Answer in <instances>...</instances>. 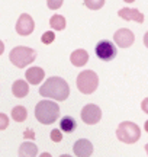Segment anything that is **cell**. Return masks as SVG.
<instances>
[{"label":"cell","instance_id":"5","mask_svg":"<svg viewBox=\"0 0 148 157\" xmlns=\"http://www.w3.org/2000/svg\"><path fill=\"white\" fill-rule=\"evenodd\" d=\"M77 89L83 93V95H90L99 86V77L93 70H84L79 74L77 77Z\"/></svg>","mask_w":148,"mask_h":157},{"label":"cell","instance_id":"14","mask_svg":"<svg viewBox=\"0 0 148 157\" xmlns=\"http://www.w3.org/2000/svg\"><path fill=\"white\" fill-rule=\"evenodd\" d=\"M38 147L31 141H25L19 147V157H36Z\"/></svg>","mask_w":148,"mask_h":157},{"label":"cell","instance_id":"18","mask_svg":"<svg viewBox=\"0 0 148 157\" xmlns=\"http://www.w3.org/2000/svg\"><path fill=\"white\" fill-rule=\"evenodd\" d=\"M12 118H13L16 122H23V121L28 118V111H26V108L15 106L12 109Z\"/></svg>","mask_w":148,"mask_h":157},{"label":"cell","instance_id":"6","mask_svg":"<svg viewBox=\"0 0 148 157\" xmlns=\"http://www.w3.org/2000/svg\"><path fill=\"white\" fill-rule=\"evenodd\" d=\"M94 52H96L97 58H100L102 61H112L115 57H116V54H118L113 42H110L108 39L99 41L96 48H94Z\"/></svg>","mask_w":148,"mask_h":157},{"label":"cell","instance_id":"9","mask_svg":"<svg viewBox=\"0 0 148 157\" xmlns=\"http://www.w3.org/2000/svg\"><path fill=\"white\" fill-rule=\"evenodd\" d=\"M113 41L120 48H128V47H131V45L134 44L135 35H134V32H132L131 29L120 28L113 34Z\"/></svg>","mask_w":148,"mask_h":157},{"label":"cell","instance_id":"21","mask_svg":"<svg viewBox=\"0 0 148 157\" xmlns=\"http://www.w3.org/2000/svg\"><path fill=\"white\" fill-rule=\"evenodd\" d=\"M46 5H48V9H60L63 6V0H46Z\"/></svg>","mask_w":148,"mask_h":157},{"label":"cell","instance_id":"28","mask_svg":"<svg viewBox=\"0 0 148 157\" xmlns=\"http://www.w3.org/2000/svg\"><path fill=\"white\" fill-rule=\"evenodd\" d=\"M39 157H52L50 153H42V154H39Z\"/></svg>","mask_w":148,"mask_h":157},{"label":"cell","instance_id":"22","mask_svg":"<svg viewBox=\"0 0 148 157\" xmlns=\"http://www.w3.org/2000/svg\"><path fill=\"white\" fill-rule=\"evenodd\" d=\"M51 140L54 143H60L63 140V135H61V131L60 129H52L51 131Z\"/></svg>","mask_w":148,"mask_h":157},{"label":"cell","instance_id":"31","mask_svg":"<svg viewBox=\"0 0 148 157\" xmlns=\"http://www.w3.org/2000/svg\"><path fill=\"white\" fill-rule=\"evenodd\" d=\"M60 157H71V156H68V154H61Z\"/></svg>","mask_w":148,"mask_h":157},{"label":"cell","instance_id":"12","mask_svg":"<svg viewBox=\"0 0 148 157\" xmlns=\"http://www.w3.org/2000/svg\"><path fill=\"white\" fill-rule=\"evenodd\" d=\"M118 15H119L122 19H125V21H135V22H138V23L144 22V15L139 10L132 9V7H124V9H120V10L118 12Z\"/></svg>","mask_w":148,"mask_h":157},{"label":"cell","instance_id":"24","mask_svg":"<svg viewBox=\"0 0 148 157\" xmlns=\"http://www.w3.org/2000/svg\"><path fill=\"white\" fill-rule=\"evenodd\" d=\"M141 109H142L145 113H148V98H145L142 101V103H141Z\"/></svg>","mask_w":148,"mask_h":157},{"label":"cell","instance_id":"19","mask_svg":"<svg viewBox=\"0 0 148 157\" xmlns=\"http://www.w3.org/2000/svg\"><path fill=\"white\" fill-rule=\"evenodd\" d=\"M86 7H89L91 10H99L102 9L103 5H105V0H84Z\"/></svg>","mask_w":148,"mask_h":157},{"label":"cell","instance_id":"7","mask_svg":"<svg viewBox=\"0 0 148 157\" xmlns=\"http://www.w3.org/2000/svg\"><path fill=\"white\" fill-rule=\"evenodd\" d=\"M81 119L87 125H94L102 119V111L94 103H89L81 109Z\"/></svg>","mask_w":148,"mask_h":157},{"label":"cell","instance_id":"1","mask_svg":"<svg viewBox=\"0 0 148 157\" xmlns=\"http://www.w3.org/2000/svg\"><path fill=\"white\" fill-rule=\"evenodd\" d=\"M39 95L54 101H65L70 95V86L63 77L52 76L46 78L39 87Z\"/></svg>","mask_w":148,"mask_h":157},{"label":"cell","instance_id":"11","mask_svg":"<svg viewBox=\"0 0 148 157\" xmlns=\"http://www.w3.org/2000/svg\"><path fill=\"white\" fill-rule=\"evenodd\" d=\"M25 77H26V82L31 84H39L44 77H45V71H44V68L41 67H31L26 70V73H25Z\"/></svg>","mask_w":148,"mask_h":157},{"label":"cell","instance_id":"17","mask_svg":"<svg viewBox=\"0 0 148 157\" xmlns=\"http://www.w3.org/2000/svg\"><path fill=\"white\" fill-rule=\"evenodd\" d=\"M50 25H51V28L54 29V31H63V29H65L67 22H65L64 16H61V15H54V16H51V19H50Z\"/></svg>","mask_w":148,"mask_h":157},{"label":"cell","instance_id":"30","mask_svg":"<svg viewBox=\"0 0 148 157\" xmlns=\"http://www.w3.org/2000/svg\"><path fill=\"white\" fill-rule=\"evenodd\" d=\"M124 2H125V3H134L135 0H124Z\"/></svg>","mask_w":148,"mask_h":157},{"label":"cell","instance_id":"20","mask_svg":"<svg viewBox=\"0 0 148 157\" xmlns=\"http://www.w3.org/2000/svg\"><path fill=\"white\" fill-rule=\"evenodd\" d=\"M54 38H55V34L52 32V31H48V32H44L42 34V36H41V41H42V44H51V42H54Z\"/></svg>","mask_w":148,"mask_h":157},{"label":"cell","instance_id":"2","mask_svg":"<svg viewBox=\"0 0 148 157\" xmlns=\"http://www.w3.org/2000/svg\"><path fill=\"white\" fill-rule=\"evenodd\" d=\"M60 117V106L54 101H41L35 106V118L44 125L54 124Z\"/></svg>","mask_w":148,"mask_h":157},{"label":"cell","instance_id":"32","mask_svg":"<svg viewBox=\"0 0 148 157\" xmlns=\"http://www.w3.org/2000/svg\"><path fill=\"white\" fill-rule=\"evenodd\" d=\"M145 151H147V154H148V143L145 144Z\"/></svg>","mask_w":148,"mask_h":157},{"label":"cell","instance_id":"3","mask_svg":"<svg viewBox=\"0 0 148 157\" xmlns=\"http://www.w3.org/2000/svg\"><path fill=\"white\" fill-rule=\"evenodd\" d=\"M116 137L122 143L134 144L141 138V128L131 121H124L119 124V127L116 129Z\"/></svg>","mask_w":148,"mask_h":157},{"label":"cell","instance_id":"23","mask_svg":"<svg viewBox=\"0 0 148 157\" xmlns=\"http://www.w3.org/2000/svg\"><path fill=\"white\" fill-rule=\"evenodd\" d=\"M7 125H9V118H7V115L0 113V131L6 129L7 128Z\"/></svg>","mask_w":148,"mask_h":157},{"label":"cell","instance_id":"26","mask_svg":"<svg viewBox=\"0 0 148 157\" xmlns=\"http://www.w3.org/2000/svg\"><path fill=\"white\" fill-rule=\"evenodd\" d=\"M144 45H145V47L148 48V32L144 35Z\"/></svg>","mask_w":148,"mask_h":157},{"label":"cell","instance_id":"8","mask_svg":"<svg viewBox=\"0 0 148 157\" xmlns=\"http://www.w3.org/2000/svg\"><path fill=\"white\" fill-rule=\"evenodd\" d=\"M35 29V22L32 16L28 13H22L16 22V32L22 36H28L34 32Z\"/></svg>","mask_w":148,"mask_h":157},{"label":"cell","instance_id":"16","mask_svg":"<svg viewBox=\"0 0 148 157\" xmlns=\"http://www.w3.org/2000/svg\"><path fill=\"white\" fill-rule=\"evenodd\" d=\"M60 128L64 132H73L74 129L77 128V122L73 117H64L60 121Z\"/></svg>","mask_w":148,"mask_h":157},{"label":"cell","instance_id":"10","mask_svg":"<svg viewBox=\"0 0 148 157\" xmlns=\"http://www.w3.org/2000/svg\"><path fill=\"white\" fill-rule=\"evenodd\" d=\"M73 151L77 157H90L93 153V146L89 140L81 138V140H77L74 143Z\"/></svg>","mask_w":148,"mask_h":157},{"label":"cell","instance_id":"27","mask_svg":"<svg viewBox=\"0 0 148 157\" xmlns=\"http://www.w3.org/2000/svg\"><path fill=\"white\" fill-rule=\"evenodd\" d=\"M3 51H5V44H3V42L0 41V56L3 54Z\"/></svg>","mask_w":148,"mask_h":157},{"label":"cell","instance_id":"13","mask_svg":"<svg viewBox=\"0 0 148 157\" xmlns=\"http://www.w3.org/2000/svg\"><path fill=\"white\" fill-rule=\"evenodd\" d=\"M70 61H71V64L76 66V67H81V66H84L86 63L89 61V54H87V51L86 50L79 48V50H76V51L71 52Z\"/></svg>","mask_w":148,"mask_h":157},{"label":"cell","instance_id":"29","mask_svg":"<svg viewBox=\"0 0 148 157\" xmlns=\"http://www.w3.org/2000/svg\"><path fill=\"white\" fill-rule=\"evenodd\" d=\"M144 128H145V131H147V132H148V121H147V122H145V125H144Z\"/></svg>","mask_w":148,"mask_h":157},{"label":"cell","instance_id":"4","mask_svg":"<svg viewBox=\"0 0 148 157\" xmlns=\"http://www.w3.org/2000/svg\"><path fill=\"white\" fill-rule=\"evenodd\" d=\"M9 58L13 66L19 68H23L29 66L31 63L36 58V51L29 48V47H15L9 54Z\"/></svg>","mask_w":148,"mask_h":157},{"label":"cell","instance_id":"15","mask_svg":"<svg viewBox=\"0 0 148 157\" xmlns=\"http://www.w3.org/2000/svg\"><path fill=\"white\" fill-rule=\"evenodd\" d=\"M12 93L16 98H25L29 93V86L25 80H16L12 84Z\"/></svg>","mask_w":148,"mask_h":157},{"label":"cell","instance_id":"25","mask_svg":"<svg viewBox=\"0 0 148 157\" xmlns=\"http://www.w3.org/2000/svg\"><path fill=\"white\" fill-rule=\"evenodd\" d=\"M23 137H25V138H32V140H34V131H31V129H26V131H25V132H23Z\"/></svg>","mask_w":148,"mask_h":157}]
</instances>
